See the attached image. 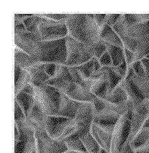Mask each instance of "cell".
<instances>
[{
	"label": "cell",
	"mask_w": 149,
	"mask_h": 153,
	"mask_svg": "<svg viewBox=\"0 0 149 153\" xmlns=\"http://www.w3.org/2000/svg\"><path fill=\"white\" fill-rule=\"evenodd\" d=\"M135 153H149V143L144 147L136 150Z\"/></svg>",
	"instance_id": "11"
},
{
	"label": "cell",
	"mask_w": 149,
	"mask_h": 153,
	"mask_svg": "<svg viewBox=\"0 0 149 153\" xmlns=\"http://www.w3.org/2000/svg\"><path fill=\"white\" fill-rule=\"evenodd\" d=\"M136 75L139 76H143L146 75L143 65L140 61H138L133 64L132 67Z\"/></svg>",
	"instance_id": "6"
},
{
	"label": "cell",
	"mask_w": 149,
	"mask_h": 153,
	"mask_svg": "<svg viewBox=\"0 0 149 153\" xmlns=\"http://www.w3.org/2000/svg\"><path fill=\"white\" fill-rule=\"evenodd\" d=\"M133 108L122 114L114 128L110 153H120L123 147L129 142L132 131Z\"/></svg>",
	"instance_id": "1"
},
{
	"label": "cell",
	"mask_w": 149,
	"mask_h": 153,
	"mask_svg": "<svg viewBox=\"0 0 149 153\" xmlns=\"http://www.w3.org/2000/svg\"><path fill=\"white\" fill-rule=\"evenodd\" d=\"M135 151L130 142H128L124 146L120 153H135Z\"/></svg>",
	"instance_id": "8"
},
{
	"label": "cell",
	"mask_w": 149,
	"mask_h": 153,
	"mask_svg": "<svg viewBox=\"0 0 149 153\" xmlns=\"http://www.w3.org/2000/svg\"><path fill=\"white\" fill-rule=\"evenodd\" d=\"M46 117H56V118H64V119H69V120H73L70 117L66 116H64V115H46Z\"/></svg>",
	"instance_id": "15"
},
{
	"label": "cell",
	"mask_w": 149,
	"mask_h": 153,
	"mask_svg": "<svg viewBox=\"0 0 149 153\" xmlns=\"http://www.w3.org/2000/svg\"><path fill=\"white\" fill-rule=\"evenodd\" d=\"M142 64L143 65L144 69L146 74L149 76V59L147 58H144L142 60Z\"/></svg>",
	"instance_id": "9"
},
{
	"label": "cell",
	"mask_w": 149,
	"mask_h": 153,
	"mask_svg": "<svg viewBox=\"0 0 149 153\" xmlns=\"http://www.w3.org/2000/svg\"><path fill=\"white\" fill-rule=\"evenodd\" d=\"M114 69L115 70L116 72L120 76H122V78H126L127 73V63L126 62V59L123 61V62L119 65H118V67L114 68Z\"/></svg>",
	"instance_id": "7"
},
{
	"label": "cell",
	"mask_w": 149,
	"mask_h": 153,
	"mask_svg": "<svg viewBox=\"0 0 149 153\" xmlns=\"http://www.w3.org/2000/svg\"><path fill=\"white\" fill-rule=\"evenodd\" d=\"M125 19L127 22L129 24H133L136 21L135 16L131 15H125Z\"/></svg>",
	"instance_id": "10"
},
{
	"label": "cell",
	"mask_w": 149,
	"mask_h": 153,
	"mask_svg": "<svg viewBox=\"0 0 149 153\" xmlns=\"http://www.w3.org/2000/svg\"><path fill=\"white\" fill-rule=\"evenodd\" d=\"M15 102H16V104H18L19 107L20 108V109H21L22 113L24 117L25 118V119H26L27 116L26 115V113H25V109L24 108L23 106L21 104V102L19 101V100L17 99V98H15Z\"/></svg>",
	"instance_id": "13"
},
{
	"label": "cell",
	"mask_w": 149,
	"mask_h": 153,
	"mask_svg": "<svg viewBox=\"0 0 149 153\" xmlns=\"http://www.w3.org/2000/svg\"><path fill=\"white\" fill-rule=\"evenodd\" d=\"M128 99V95L124 87L119 85L110 92L106 97L108 102L115 105H124Z\"/></svg>",
	"instance_id": "3"
},
{
	"label": "cell",
	"mask_w": 149,
	"mask_h": 153,
	"mask_svg": "<svg viewBox=\"0 0 149 153\" xmlns=\"http://www.w3.org/2000/svg\"></svg>",
	"instance_id": "18"
},
{
	"label": "cell",
	"mask_w": 149,
	"mask_h": 153,
	"mask_svg": "<svg viewBox=\"0 0 149 153\" xmlns=\"http://www.w3.org/2000/svg\"><path fill=\"white\" fill-rule=\"evenodd\" d=\"M130 142L135 150L148 145L149 143V130L142 128Z\"/></svg>",
	"instance_id": "4"
},
{
	"label": "cell",
	"mask_w": 149,
	"mask_h": 153,
	"mask_svg": "<svg viewBox=\"0 0 149 153\" xmlns=\"http://www.w3.org/2000/svg\"><path fill=\"white\" fill-rule=\"evenodd\" d=\"M125 52H126V58H127V64L130 63L133 58V54L131 53L129 50L126 49L125 50Z\"/></svg>",
	"instance_id": "12"
},
{
	"label": "cell",
	"mask_w": 149,
	"mask_h": 153,
	"mask_svg": "<svg viewBox=\"0 0 149 153\" xmlns=\"http://www.w3.org/2000/svg\"><path fill=\"white\" fill-rule=\"evenodd\" d=\"M142 128H147V129L149 130V116H148V117L147 118L145 121L144 122Z\"/></svg>",
	"instance_id": "16"
},
{
	"label": "cell",
	"mask_w": 149,
	"mask_h": 153,
	"mask_svg": "<svg viewBox=\"0 0 149 153\" xmlns=\"http://www.w3.org/2000/svg\"><path fill=\"white\" fill-rule=\"evenodd\" d=\"M133 113L132 131L129 142L133 139L143 127L144 122L149 116V104L141 102L133 108Z\"/></svg>",
	"instance_id": "2"
},
{
	"label": "cell",
	"mask_w": 149,
	"mask_h": 153,
	"mask_svg": "<svg viewBox=\"0 0 149 153\" xmlns=\"http://www.w3.org/2000/svg\"><path fill=\"white\" fill-rule=\"evenodd\" d=\"M107 49L110 53L112 62V67L115 68L123 62L125 59L123 50L119 46L107 45Z\"/></svg>",
	"instance_id": "5"
},
{
	"label": "cell",
	"mask_w": 149,
	"mask_h": 153,
	"mask_svg": "<svg viewBox=\"0 0 149 153\" xmlns=\"http://www.w3.org/2000/svg\"><path fill=\"white\" fill-rule=\"evenodd\" d=\"M147 101H148V102H148L149 104V100H147Z\"/></svg>",
	"instance_id": "17"
},
{
	"label": "cell",
	"mask_w": 149,
	"mask_h": 153,
	"mask_svg": "<svg viewBox=\"0 0 149 153\" xmlns=\"http://www.w3.org/2000/svg\"><path fill=\"white\" fill-rule=\"evenodd\" d=\"M33 131H34V142H35V147L36 153H39L38 148V144L37 139L36 138V131L34 128H32Z\"/></svg>",
	"instance_id": "14"
}]
</instances>
